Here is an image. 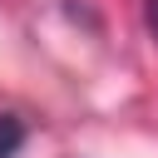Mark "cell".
I'll use <instances>...</instances> for the list:
<instances>
[{
  "mask_svg": "<svg viewBox=\"0 0 158 158\" xmlns=\"http://www.w3.org/2000/svg\"><path fill=\"white\" fill-rule=\"evenodd\" d=\"M20 143H25V123L15 114H0V158H15Z\"/></svg>",
  "mask_w": 158,
  "mask_h": 158,
  "instance_id": "1",
  "label": "cell"
},
{
  "mask_svg": "<svg viewBox=\"0 0 158 158\" xmlns=\"http://www.w3.org/2000/svg\"><path fill=\"white\" fill-rule=\"evenodd\" d=\"M148 30L158 35V0H148Z\"/></svg>",
  "mask_w": 158,
  "mask_h": 158,
  "instance_id": "2",
  "label": "cell"
}]
</instances>
